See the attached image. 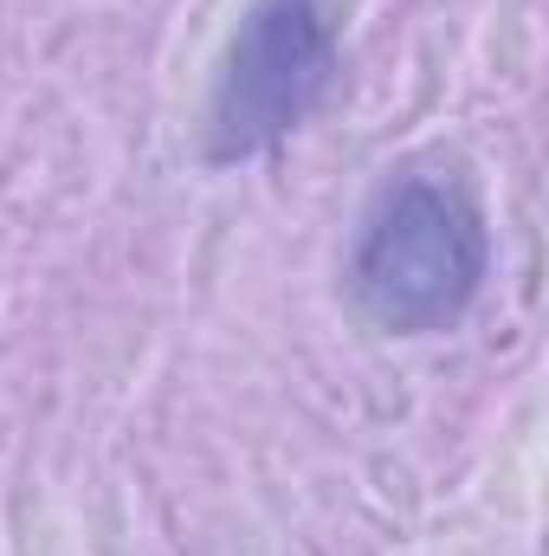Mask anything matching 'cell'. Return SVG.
Here are the masks:
<instances>
[{"label":"cell","mask_w":549,"mask_h":556,"mask_svg":"<svg viewBox=\"0 0 549 556\" xmlns=\"http://www.w3.org/2000/svg\"><path fill=\"white\" fill-rule=\"evenodd\" d=\"M343 78V20L330 0H246L201 104V162L240 168L291 142Z\"/></svg>","instance_id":"cell-2"},{"label":"cell","mask_w":549,"mask_h":556,"mask_svg":"<svg viewBox=\"0 0 549 556\" xmlns=\"http://www.w3.org/2000/svg\"><path fill=\"white\" fill-rule=\"evenodd\" d=\"M491 285V220L465 175L401 168L356 220L343 291L382 337H446Z\"/></svg>","instance_id":"cell-1"}]
</instances>
